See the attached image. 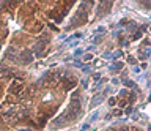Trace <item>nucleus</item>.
<instances>
[]
</instances>
